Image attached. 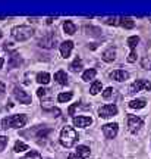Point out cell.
I'll return each mask as SVG.
<instances>
[{
  "mask_svg": "<svg viewBox=\"0 0 151 159\" xmlns=\"http://www.w3.org/2000/svg\"><path fill=\"white\" fill-rule=\"evenodd\" d=\"M63 30H65V33L69 35H72L76 33V25L72 22V21H65V24H63Z\"/></svg>",
  "mask_w": 151,
  "mask_h": 159,
  "instance_id": "cell-17",
  "label": "cell"
},
{
  "mask_svg": "<svg viewBox=\"0 0 151 159\" xmlns=\"http://www.w3.org/2000/svg\"><path fill=\"white\" fill-rule=\"evenodd\" d=\"M118 133H119V125L116 122H109V124L103 125V134H104L106 139L112 140V139L118 136Z\"/></svg>",
  "mask_w": 151,
  "mask_h": 159,
  "instance_id": "cell-8",
  "label": "cell"
},
{
  "mask_svg": "<svg viewBox=\"0 0 151 159\" xmlns=\"http://www.w3.org/2000/svg\"><path fill=\"white\" fill-rule=\"evenodd\" d=\"M79 108V103H75V105H72L71 108H69V115H73V112L76 111V109Z\"/></svg>",
  "mask_w": 151,
  "mask_h": 159,
  "instance_id": "cell-32",
  "label": "cell"
},
{
  "mask_svg": "<svg viewBox=\"0 0 151 159\" xmlns=\"http://www.w3.org/2000/svg\"><path fill=\"white\" fill-rule=\"evenodd\" d=\"M81 68H82V61L79 57H75V61L69 65V69L72 72H78V71H81Z\"/></svg>",
  "mask_w": 151,
  "mask_h": 159,
  "instance_id": "cell-19",
  "label": "cell"
},
{
  "mask_svg": "<svg viewBox=\"0 0 151 159\" xmlns=\"http://www.w3.org/2000/svg\"><path fill=\"white\" fill-rule=\"evenodd\" d=\"M72 49H73V43L71 40H67V41H63L60 44V55L62 57H69L71 56V53H72Z\"/></svg>",
  "mask_w": 151,
  "mask_h": 159,
  "instance_id": "cell-11",
  "label": "cell"
},
{
  "mask_svg": "<svg viewBox=\"0 0 151 159\" xmlns=\"http://www.w3.org/2000/svg\"><path fill=\"white\" fill-rule=\"evenodd\" d=\"M49 93H50V90H49V89H43V87H40L38 90H37V96H38L41 100H43V99H44V97L47 96Z\"/></svg>",
  "mask_w": 151,
  "mask_h": 159,
  "instance_id": "cell-28",
  "label": "cell"
},
{
  "mask_svg": "<svg viewBox=\"0 0 151 159\" xmlns=\"http://www.w3.org/2000/svg\"><path fill=\"white\" fill-rule=\"evenodd\" d=\"M19 65H21V57H19V55H18V53H12L11 61H9V66H11V68H16Z\"/></svg>",
  "mask_w": 151,
  "mask_h": 159,
  "instance_id": "cell-21",
  "label": "cell"
},
{
  "mask_svg": "<svg viewBox=\"0 0 151 159\" xmlns=\"http://www.w3.org/2000/svg\"><path fill=\"white\" fill-rule=\"evenodd\" d=\"M78 142V133L75 131V128L72 127H65L60 131V144L63 148L71 149L73 148Z\"/></svg>",
  "mask_w": 151,
  "mask_h": 159,
  "instance_id": "cell-1",
  "label": "cell"
},
{
  "mask_svg": "<svg viewBox=\"0 0 151 159\" xmlns=\"http://www.w3.org/2000/svg\"><path fill=\"white\" fill-rule=\"evenodd\" d=\"M138 43H140V37H138V35H131V37H129L128 46H129V49H131V52H134L135 49H136Z\"/></svg>",
  "mask_w": 151,
  "mask_h": 159,
  "instance_id": "cell-20",
  "label": "cell"
},
{
  "mask_svg": "<svg viewBox=\"0 0 151 159\" xmlns=\"http://www.w3.org/2000/svg\"><path fill=\"white\" fill-rule=\"evenodd\" d=\"M119 112L116 105H104L98 109V116L100 118H112Z\"/></svg>",
  "mask_w": 151,
  "mask_h": 159,
  "instance_id": "cell-7",
  "label": "cell"
},
{
  "mask_svg": "<svg viewBox=\"0 0 151 159\" xmlns=\"http://www.w3.org/2000/svg\"><path fill=\"white\" fill-rule=\"evenodd\" d=\"M6 91V87H5V84L3 83H0V94H3Z\"/></svg>",
  "mask_w": 151,
  "mask_h": 159,
  "instance_id": "cell-35",
  "label": "cell"
},
{
  "mask_svg": "<svg viewBox=\"0 0 151 159\" xmlns=\"http://www.w3.org/2000/svg\"><path fill=\"white\" fill-rule=\"evenodd\" d=\"M72 93H71V91H67V93H60V94H59V96H57V100H59V102L60 103H65V102H69V100H71V99H72Z\"/></svg>",
  "mask_w": 151,
  "mask_h": 159,
  "instance_id": "cell-25",
  "label": "cell"
},
{
  "mask_svg": "<svg viewBox=\"0 0 151 159\" xmlns=\"http://www.w3.org/2000/svg\"><path fill=\"white\" fill-rule=\"evenodd\" d=\"M56 43H57V37L54 34H45L44 37H41L38 40V46L40 47H44V49H53L56 47Z\"/></svg>",
  "mask_w": 151,
  "mask_h": 159,
  "instance_id": "cell-6",
  "label": "cell"
},
{
  "mask_svg": "<svg viewBox=\"0 0 151 159\" xmlns=\"http://www.w3.org/2000/svg\"><path fill=\"white\" fill-rule=\"evenodd\" d=\"M145 69H151V61H150V62H148V65H147V66H145Z\"/></svg>",
  "mask_w": 151,
  "mask_h": 159,
  "instance_id": "cell-37",
  "label": "cell"
},
{
  "mask_svg": "<svg viewBox=\"0 0 151 159\" xmlns=\"http://www.w3.org/2000/svg\"><path fill=\"white\" fill-rule=\"evenodd\" d=\"M135 61H136V53H135V50L134 52H131V53H129V56H128V62H135Z\"/></svg>",
  "mask_w": 151,
  "mask_h": 159,
  "instance_id": "cell-31",
  "label": "cell"
},
{
  "mask_svg": "<svg viewBox=\"0 0 151 159\" xmlns=\"http://www.w3.org/2000/svg\"><path fill=\"white\" fill-rule=\"evenodd\" d=\"M22 159H41V153L37 152V150H29Z\"/></svg>",
  "mask_w": 151,
  "mask_h": 159,
  "instance_id": "cell-27",
  "label": "cell"
},
{
  "mask_svg": "<svg viewBox=\"0 0 151 159\" xmlns=\"http://www.w3.org/2000/svg\"><path fill=\"white\" fill-rule=\"evenodd\" d=\"M101 89H103V84H101V81H94L93 84H91L90 87V93L93 94V96H95L97 93H100Z\"/></svg>",
  "mask_w": 151,
  "mask_h": 159,
  "instance_id": "cell-22",
  "label": "cell"
},
{
  "mask_svg": "<svg viewBox=\"0 0 151 159\" xmlns=\"http://www.w3.org/2000/svg\"><path fill=\"white\" fill-rule=\"evenodd\" d=\"M13 150H15L16 153H19V152H25V150H28V146H27L25 143L18 140V142L15 143V146H13Z\"/></svg>",
  "mask_w": 151,
  "mask_h": 159,
  "instance_id": "cell-26",
  "label": "cell"
},
{
  "mask_svg": "<svg viewBox=\"0 0 151 159\" xmlns=\"http://www.w3.org/2000/svg\"><path fill=\"white\" fill-rule=\"evenodd\" d=\"M142 127H144V121L140 116H136V115H128V130L132 134L140 133V130Z\"/></svg>",
  "mask_w": 151,
  "mask_h": 159,
  "instance_id": "cell-4",
  "label": "cell"
},
{
  "mask_svg": "<svg viewBox=\"0 0 151 159\" xmlns=\"http://www.w3.org/2000/svg\"><path fill=\"white\" fill-rule=\"evenodd\" d=\"M0 37H2V31H0Z\"/></svg>",
  "mask_w": 151,
  "mask_h": 159,
  "instance_id": "cell-38",
  "label": "cell"
},
{
  "mask_svg": "<svg viewBox=\"0 0 151 159\" xmlns=\"http://www.w3.org/2000/svg\"><path fill=\"white\" fill-rule=\"evenodd\" d=\"M95 74H97V71L95 69H87L84 74H82V80L84 81H90V80H94L95 78Z\"/></svg>",
  "mask_w": 151,
  "mask_h": 159,
  "instance_id": "cell-24",
  "label": "cell"
},
{
  "mask_svg": "<svg viewBox=\"0 0 151 159\" xmlns=\"http://www.w3.org/2000/svg\"><path fill=\"white\" fill-rule=\"evenodd\" d=\"M6 144H7V137L5 136H0V152L6 148Z\"/></svg>",
  "mask_w": 151,
  "mask_h": 159,
  "instance_id": "cell-30",
  "label": "cell"
},
{
  "mask_svg": "<svg viewBox=\"0 0 151 159\" xmlns=\"http://www.w3.org/2000/svg\"><path fill=\"white\" fill-rule=\"evenodd\" d=\"M107 24H109V25H119V19L118 18H114V19L110 18V19H107Z\"/></svg>",
  "mask_w": 151,
  "mask_h": 159,
  "instance_id": "cell-33",
  "label": "cell"
},
{
  "mask_svg": "<svg viewBox=\"0 0 151 159\" xmlns=\"http://www.w3.org/2000/svg\"><path fill=\"white\" fill-rule=\"evenodd\" d=\"M110 78L114 80V81H125V80L129 78V74L126 71H123V69H116V71H113L112 74H110Z\"/></svg>",
  "mask_w": 151,
  "mask_h": 159,
  "instance_id": "cell-12",
  "label": "cell"
},
{
  "mask_svg": "<svg viewBox=\"0 0 151 159\" xmlns=\"http://www.w3.org/2000/svg\"><path fill=\"white\" fill-rule=\"evenodd\" d=\"M91 122H93L91 116H84V115H81V116H75V118H73V125L78 127V128H85V127H88Z\"/></svg>",
  "mask_w": 151,
  "mask_h": 159,
  "instance_id": "cell-10",
  "label": "cell"
},
{
  "mask_svg": "<svg viewBox=\"0 0 151 159\" xmlns=\"http://www.w3.org/2000/svg\"><path fill=\"white\" fill-rule=\"evenodd\" d=\"M49 81H50V74H47V72L37 74V83H40V84H49Z\"/></svg>",
  "mask_w": 151,
  "mask_h": 159,
  "instance_id": "cell-23",
  "label": "cell"
},
{
  "mask_svg": "<svg viewBox=\"0 0 151 159\" xmlns=\"http://www.w3.org/2000/svg\"><path fill=\"white\" fill-rule=\"evenodd\" d=\"M34 33H35V30L32 27H28V25H18V27H13L11 31L12 37L16 41H25V40L31 39Z\"/></svg>",
  "mask_w": 151,
  "mask_h": 159,
  "instance_id": "cell-2",
  "label": "cell"
},
{
  "mask_svg": "<svg viewBox=\"0 0 151 159\" xmlns=\"http://www.w3.org/2000/svg\"><path fill=\"white\" fill-rule=\"evenodd\" d=\"M151 90V83L148 80H136L135 83L129 85V93H138V91H148Z\"/></svg>",
  "mask_w": 151,
  "mask_h": 159,
  "instance_id": "cell-5",
  "label": "cell"
},
{
  "mask_svg": "<svg viewBox=\"0 0 151 159\" xmlns=\"http://www.w3.org/2000/svg\"><path fill=\"white\" fill-rule=\"evenodd\" d=\"M75 153L79 155L81 158L88 159V158H90V155H91V150H90V148H87V146H78Z\"/></svg>",
  "mask_w": 151,
  "mask_h": 159,
  "instance_id": "cell-18",
  "label": "cell"
},
{
  "mask_svg": "<svg viewBox=\"0 0 151 159\" xmlns=\"http://www.w3.org/2000/svg\"><path fill=\"white\" fill-rule=\"evenodd\" d=\"M67 159H84V158H81V156L76 155V153H71L69 156H67Z\"/></svg>",
  "mask_w": 151,
  "mask_h": 159,
  "instance_id": "cell-34",
  "label": "cell"
},
{
  "mask_svg": "<svg viewBox=\"0 0 151 159\" xmlns=\"http://www.w3.org/2000/svg\"><path fill=\"white\" fill-rule=\"evenodd\" d=\"M101 57H103L104 62H113V61L116 59V49L110 47V49L104 50L103 52V55H101Z\"/></svg>",
  "mask_w": 151,
  "mask_h": 159,
  "instance_id": "cell-13",
  "label": "cell"
},
{
  "mask_svg": "<svg viewBox=\"0 0 151 159\" xmlns=\"http://www.w3.org/2000/svg\"><path fill=\"white\" fill-rule=\"evenodd\" d=\"M28 118L25 115H11L2 121V127L3 128H21L27 124Z\"/></svg>",
  "mask_w": 151,
  "mask_h": 159,
  "instance_id": "cell-3",
  "label": "cell"
},
{
  "mask_svg": "<svg viewBox=\"0 0 151 159\" xmlns=\"http://www.w3.org/2000/svg\"><path fill=\"white\" fill-rule=\"evenodd\" d=\"M13 96L19 103H24V105H29L31 103V96L27 91H24L22 89H19V87H13Z\"/></svg>",
  "mask_w": 151,
  "mask_h": 159,
  "instance_id": "cell-9",
  "label": "cell"
},
{
  "mask_svg": "<svg viewBox=\"0 0 151 159\" xmlns=\"http://www.w3.org/2000/svg\"><path fill=\"white\" fill-rule=\"evenodd\" d=\"M145 99H134V100H131L129 102V108L131 109H142L145 108Z\"/></svg>",
  "mask_w": 151,
  "mask_h": 159,
  "instance_id": "cell-14",
  "label": "cell"
},
{
  "mask_svg": "<svg viewBox=\"0 0 151 159\" xmlns=\"http://www.w3.org/2000/svg\"><path fill=\"white\" fill-rule=\"evenodd\" d=\"M54 80H56L60 85H66L67 84V75H66L65 71H57L56 74H54Z\"/></svg>",
  "mask_w": 151,
  "mask_h": 159,
  "instance_id": "cell-16",
  "label": "cell"
},
{
  "mask_svg": "<svg viewBox=\"0 0 151 159\" xmlns=\"http://www.w3.org/2000/svg\"><path fill=\"white\" fill-rule=\"evenodd\" d=\"M113 91H114V90H113L112 87H107L106 90L103 91V97H104V99H109V97L113 94Z\"/></svg>",
  "mask_w": 151,
  "mask_h": 159,
  "instance_id": "cell-29",
  "label": "cell"
},
{
  "mask_svg": "<svg viewBox=\"0 0 151 159\" xmlns=\"http://www.w3.org/2000/svg\"><path fill=\"white\" fill-rule=\"evenodd\" d=\"M119 25H122L126 30H131L135 27V22L132 18H119Z\"/></svg>",
  "mask_w": 151,
  "mask_h": 159,
  "instance_id": "cell-15",
  "label": "cell"
},
{
  "mask_svg": "<svg viewBox=\"0 0 151 159\" xmlns=\"http://www.w3.org/2000/svg\"><path fill=\"white\" fill-rule=\"evenodd\" d=\"M3 63H5V59H3V57H0V68L3 66Z\"/></svg>",
  "mask_w": 151,
  "mask_h": 159,
  "instance_id": "cell-36",
  "label": "cell"
}]
</instances>
